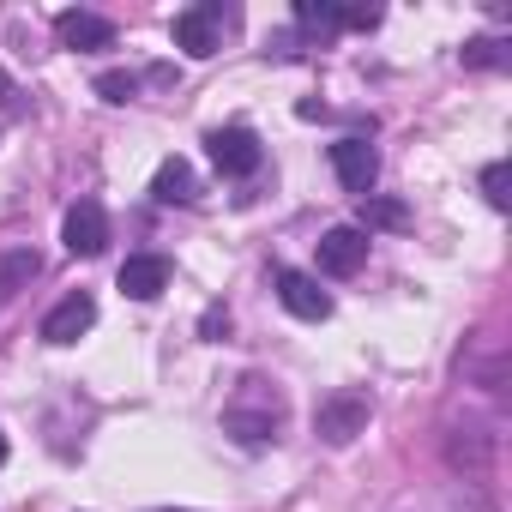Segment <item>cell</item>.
I'll return each instance as SVG.
<instances>
[{"label": "cell", "mask_w": 512, "mask_h": 512, "mask_svg": "<svg viewBox=\"0 0 512 512\" xmlns=\"http://www.w3.org/2000/svg\"><path fill=\"white\" fill-rule=\"evenodd\" d=\"M404 223H410V211L398 199H362V235L368 229H404Z\"/></svg>", "instance_id": "cell-13"}, {"label": "cell", "mask_w": 512, "mask_h": 512, "mask_svg": "<svg viewBox=\"0 0 512 512\" xmlns=\"http://www.w3.org/2000/svg\"><path fill=\"white\" fill-rule=\"evenodd\" d=\"M55 37L67 49H115V25L97 19V13H61L55 19Z\"/></svg>", "instance_id": "cell-10"}, {"label": "cell", "mask_w": 512, "mask_h": 512, "mask_svg": "<svg viewBox=\"0 0 512 512\" xmlns=\"http://www.w3.org/2000/svg\"><path fill=\"white\" fill-rule=\"evenodd\" d=\"M151 199H157V205H187V199H193V169H187L181 157H169V163L157 169V181H151Z\"/></svg>", "instance_id": "cell-12"}, {"label": "cell", "mask_w": 512, "mask_h": 512, "mask_svg": "<svg viewBox=\"0 0 512 512\" xmlns=\"http://www.w3.org/2000/svg\"><path fill=\"white\" fill-rule=\"evenodd\" d=\"M332 169H338V181H344L350 193L368 199V187H374V175H380V157H374L368 139H338V145H332Z\"/></svg>", "instance_id": "cell-6"}, {"label": "cell", "mask_w": 512, "mask_h": 512, "mask_svg": "<svg viewBox=\"0 0 512 512\" xmlns=\"http://www.w3.org/2000/svg\"><path fill=\"white\" fill-rule=\"evenodd\" d=\"M223 326H229V314H217V308H211V314H205V320H199V332H205V338H217V332H223Z\"/></svg>", "instance_id": "cell-19"}, {"label": "cell", "mask_w": 512, "mask_h": 512, "mask_svg": "<svg viewBox=\"0 0 512 512\" xmlns=\"http://www.w3.org/2000/svg\"><path fill=\"white\" fill-rule=\"evenodd\" d=\"M278 302H284L296 320H326V314H332V296H326L308 272H278Z\"/></svg>", "instance_id": "cell-9"}, {"label": "cell", "mask_w": 512, "mask_h": 512, "mask_svg": "<svg viewBox=\"0 0 512 512\" xmlns=\"http://www.w3.org/2000/svg\"><path fill=\"white\" fill-rule=\"evenodd\" d=\"M0 464H7V434H0Z\"/></svg>", "instance_id": "cell-21"}, {"label": "cell", "mask_w": 512, "mask_h": 512, "mask_svg": "<svg viewBox=\"0 0 512 512\" xmlns=\"http://www.w3.org/2000/svg\"><path fill=\"white\" fill-rule=\"evenodd\" d=\"M163 290H169V260H163V253H133V260L121 266V296L157 302Z\"/></svg>", "instance_id": "cell-8"}, {"label": "cell", "mask_w": 512, "mask_h": 512, "mask_svg": "<svg viewBox=\"0 0 512 512\" xmlns=\"http://www.w3.org/2000/svg\"><path fill=\"white\" fill-rule=\"evenodd\" d=\"M314 428L332 440V446H350L356 434H368V398L362 392H332L314 416Z\"/></svg>", "instance_id": "cell-2"}, {"label": "cell", "mask_w": 512, "mask_h": 512, "mask_svg": "<svg viewBox=\"0 0 512 512\" xmlns=\"http://www.w3.org/2000/svg\"><path fill=\"white\" fill-rule=\"evenodd\" d=\"M61 241H67V253H73V260H97V253L109 247V211H103L97 199H79V205H67Z\"/></svg>", "instance_id": "cell-1"}, {"label": "cell", "mask_w": 512, "mask_h": 512, "mask_svg": "<svg viewBox=\"0 0 512 512\" xmlns=\"http://www.w3.org/2000/svg\"><path fill=\"white\" fill-rule=\"evenodd\" d=\"M482 193H488L494 211H506V199H512V193H506V163H488V169H482Z\"/></svg>", "instance_id": "cell-18"}, {"label": "cell", "mask_w": 512, "mask_h": 512, "mask_svg": "<svg viewBox=\"0 0 512 512\" xmlns=\"http://www.w3.org/2000/svg\"><path fill=\"white\" fill-rule=\"evenodd\" d=\"M362 266H368V235H362L356 223H338V229L320 235V272H332V278H356Z\"/></svg>", "instance_id": "cell-3"}, {"label": "cell", "mask_w": 512, "mask_h": 512, "mask_svg": "<svg viewBox=\"0 0 512 512\" xmlns=\"http://www.w3.org/2000/svg\"><path fill=\"white\" fill-rule=\"evenodd\" d=\"M0 103H13V79L7 73H0Z\"/></svg>", "instance_id": "cell-20"}, {"label": "cell", "mask_w": 512, "mask_h": 512, "mask_svg": "<svg viewBox=\"0 0 512 512\" xmlns=\"http://www.w3.org/2000/svg\"><path fill=\"white\" fill-rule=\"evenodd\" d=\"M296 25H308V31H338L344 19H338V7H326V0H320V7H314V0H302V7H296Z\"/></svg>", "instance_id": "cell-15"}, {"label": "cell", "mask_w": 512, "mask_h": 512, "mask_svg": "<svg viewBox=\"0 0 512 512\" xmlns=\"http://www.w3.org/2000/svg\"><path fill=\"white\" fill-rule=\"evenodd\" d=\"M43 272V260H37V247H13L7 260H0V308H7L19 290H31V278Z\"/></svg>", "instance_id": "cell-11"}, {"label": "cell", "mask_w": 512, "mask_h": 512, "mask_svg": "<svg viewBox=\"0 0 512 512\" xmlns=\"http://www.w3.org/2000/svg\"><path fill=\"white\" fill-rule=\"evenodd\" d=\"M500 49H506V43H494V37H476V43L464 49V67H500V61H506Z\"/></svg>", "instance_id": "cell-17"}, {"label": "cell", "mask_w": 512, "mask_h": 512, "mask_svg": "<svg viewBox=\"0 0 512 512\" xmlns=\"http://www.w3.org/2000/svg\"><path fill=\"white\" fill-rule=\"evenodd\" d=\"M229 434L241 446H266L272 440V416H229Z\"/></svg>", "instance_id": "cell-14"}, {"label": "cell", "mask_w": 512, "mask_h": 512, "mask_svg": "<svg viewBox=\"0 0 512 512\" xmlns=\"http://www.w3.org/2000/svg\"><path fill=\"white\" fill-rule=\"evenodd\" d=\"M205 151H211V163L223 169V175H253L260 169V139H253L247 127H217V133H205Z\"/></svg>", "instance_id": "cell-4"}, {"label": "cell", "mask_w": 512, "mask_h": 512, "mask_svg": "<svg viewBox=\"0 0 512 512\" xmlns=\"http://www.w3.org/2000/svg\"><path fill=\"white\" fill-rule=\"evenodd\" d=\"M133 91H139L133 73H103V79H97V97H103V103H133Z\"/></svg>", "instance_id": "cell-16"}, {"label": "cell", "mask_w": 512, "mask_h": 512, "mask_svg": "<svg viewBox=\"0 0 512 512\" xmlns=\"http://www.w3.org/2000/svg\"><path fill=\"white\" fill-rule=\"evenodd\" d=\"M217 25H223V7H217V0H199V7L175 13V49H187L193 61L217 55Z\"/></svg>", "instance_id": "cell-5"}, {"label": "cell", "mask_w": 512, "mask_h": 512, "mask_svg": "<svg viewBox=\"0 0 512 512\" xmlns=\"http://www.w3.org/2000/svg\"><path fill=\"white\" fill-rule=\"evenodd\" d=\"M91 326H97V302H91L85 290H73V296L43 320V344H79Z\"/></svg>", "instance_id": "cell-7"}]
</instances>
